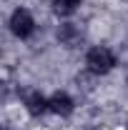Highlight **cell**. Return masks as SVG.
<instances>
[{
	"label": "cell",
	"instance_id": "7a4b0ae2",
	"mask_svg": "<svg viewBox=\"0 0 128 130\" xmlns=\"http://www.w3.org/2000/svg\"><path fill=\"white\" fill-rule=\"evenodd\" d=\"M10 30L15 32L18 38H28V35H33V30H35L33 15L28 13V10H15L13 18H10Z\"/></svg>",
	"mask_w": 128,
	"mask_h": 130
},
{
	"label": "cell",
	"instance_id": "3957f363",
	"mask_svg": "<svg viewBox=\"0 0 128 130\" xmlns=\"http://www.w3.org/2000/svg\"><path fill=\"white\" fill-rule=\"evenodd\" d=\"M48 105H50V110L55 115H70L73 113V100H70V95H65V93H55L53 98H48Z\"/></svg>",
	"mask_w": 128,
	"mask_h": 130
},
{
	"label": "cell",
	"instance_id": "277c9868",
	"mask_svg": "<svg viewBox=\"0 0 128 130\" xmlns=\"http://www.w3.org/2000/svg\"><path fill=\"white\" fill-rule=\"evenodd\" d=\"M23 100H25V108H28L33 115H40V113H45V110H50L48 100L40 95V93H33V90H30V93H25Z\"/></svg>",
	"mask_w": 128,
	"mask_h": 130
},
{
	"label": "cell",
	"instance_id": "5b68a950",
	"mask_svg": "<svg viewBox=\"0 0 128 130\" xmlns=\"http://www.w3.org/2000/svg\"><path fill=\"white\" fill-rule=\"evenodd\" d=\"M58 40L68 45V48H75L80 43V30L75 25H60V30H58Z\"/></svg>",
	"mask_w": 128,
	"mask_h": 130
},
{
	"label": "cell",
	"instance_id": "6da1fadb",
	"mask_svg": "<svg viewBox=\"0 0 128 130\" xmlns=\"http://www.w3.org/2000/svg\"><path fill=\"white\" fill-rule=\"evenodd\" d=\"M85 63H88V70L93 75H106L108 70H113V65H116V55L108 48H93L88 53Z\"/></svg>",
	"mask_w": 128,
	"mask_h": 130
},
{
	"label": "cell",
	"instance_id": "8992f818",
	"mask_svg": "<svg viewBox=\"0 0 128 130\" xmlns=\"http://www.w3.org/2000/svg\"><path fill=\"white\" fill-rule=\"evenodd\" d=\"M78 5H80V0H53V10L60 13V15H70Z\"/></svg>",
	"mask_w": 128,
	"mask_h": 130
}]
</instances>
